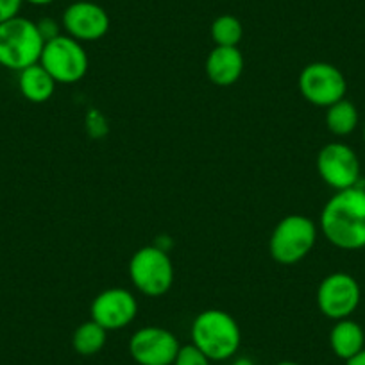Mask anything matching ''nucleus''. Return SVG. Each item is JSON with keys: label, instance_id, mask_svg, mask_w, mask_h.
Listing matches in <instances>:
<instances>
[{"label": "nucleus", "instance_id": "obj_1", "mask_svg": "<svg viewBox=\"0 0 365 365\" xmlns=\"http://www.w3.org/2000/svg\"><path fill=\"white\" fill-rule=\"evenodd\" d=\"M319 230L336 249H365V188L335 192L322 208Z\"/></svg>", "mask_w": 365, "mask_h": 365}, {"label": "nucleus", "instance_id": "obj_2", "mask_svg": "<svg viewBox=\"0 0 365 365\" xmlns=\"http://www.w3.org/2000/svg\"><path fill=\"white\" fill-rule=\"evenodd\" d=\"M190 339L210 360L224 361L233 358L240 349L242 331L233 315L219 308H210L194 319Z\"/></svg>", "mask_w": 365, "mask_h": 365}, {"label": "nucleus", "instance_id": "obj_3", "mask_svg": "<svg viewBox=\"0 0 365 365\" xmlns=\"http://www.w3.org/2000/svg\"><path fill=\"white\" fill-rule=\"evenodd\" d=\"M45 40L38 24L24 16H15L0 24V66L22 72L40 63Z\"/></svg>", "mask_w": 365, "mask_h": 365}, {"label": "nucleus", "instance_id": "obj_4", "mask_svg": "<svg viewBox=\"0 0 365 365\" xmlns=\"http://www.w3.org/2000/svg\"><path fill=\"white\" fill-rule=\"evenodd\" d=\"M319 226L310 217L292 213L274 226L269 238V255L279 265H294L307 258L317 244Z\"/></svg>", "mask_w": 365, "mask_h": 365}, {"label": "nucleus", "instance_id": "obj_5", "mask_svg": "<svg viewBox=\"0 0 365 365\" xmlns=\"http://www.w3.org/2000/svg\"><path fill=\"white\" fill-rule=\"evenodd\" d=\"M174 263L160 245H145L133 252L129 259V279L140 294L161 297L174 285Z\"/></svg>", "mask_w": 365, "mask_h": 365}, {"label": "nucleus", "instance_id": "obj_6", "mask_svg": "<svg viewBox=\"0 0 365 365\" xmlns=\"http://www.w3.org/2000/svg\"><path fill=\"white\" fill-rule=\"evenodd\" d=\"M40 65L58 84H76L88 73L90 59L83 43L68 34H58L45 41Z\"/></svg>", "mask_w": 365, "mask_h": 365}, {"label": "nucleus", "instance_id": "obj_7", "mask_svg": "<svg viewBox=\"0 0 365 365\" xmlns=\"http://www.w3.org/2000/svg\"><path fill=\"white\" fill-rule=\"evenodd\" d=\"M301 96L317 108H329L346 99L347 81L339 66L326 61H314L304 66L297 81Z\"/></svg>", "mask_w": 365, "mask_h": 365}, {"label": "nucleus", "instance_id": "obj_8", "mask_svg": "<svg viewBox=\"0 0 365 365\" xmlns=\"http://www.w3.org/2000/svg\"><path fill=\"white\" fill-rule=\"evenodd\" d=\"M361 301L360 283L347 272L328 274L317 287V308L331 321L349 319Z\"/></svg>", "mask_w": 365, "mask_h": 365}, {"label": "nucleus", "instance_id": "obj_9", "mask_svg": "<svg viewBox=\"0 0 365 365\" xmlns=\"http://www.w3.org/2000/svg\"><path fill=\"white\" fill-rule=\"evenodd\" d=\"M317 172L322 181L335 192L347 190L358 187L360 182V158L347 143H326L317 154Z\"/></svg>", "mask_w": 365, "mask_h": 365}, {"label": "nucleus", "instance_id": "obj_10", "mask_svg": "<svg viewBox=\"0 0 365 365\" xmlns=\"http://www.w3.org/2000/svg\"><path fill=\"white\" fill-rule=\"evenodd\" d=\"M179 347L178 336L163 326H143L129 339V354L138 365H172Z\"/></svg>", "mask_w": 365, "mask_h": 365}, {"label": "nucleus", "instance_id": "obj_11", "mask_svg": "<svg viewBox=\"0 0 365 365\" xmlns=\"http://www.w3.org/2000/svg\"><path fill=\"white\" fill-rule=\"evenodd\" d=\"M138 315L135 294L122 287H113L97 294L91 301L90 319L108 331H118L131 324Z\"/></svg>", "mask_w": 365, "mask_h": 365}, {"label": "nucleus", "instance_id": "obj_12", "mask_svg": "<svg viewBox=\"0 0 365 365\" xmlns=\"http://www.w3.org/2000/svg\"><path fill=\"white\" fill-rule=\"evenodd\" d=\"M61 26L70 38L88 43L103 40L110 31L111 20L103 6L90 0H77L63 11Z\"/></svg>", "mask_w": 365, "mask_h": 365}, {"label": "nucleus", "instance_id": "obj_13", "mask_svg": "<svg viewBox=\"0 0 365 365\" xmlns=\"http://www.w3.org/2000/svg\"><path fill=\"white\" fill-rule=\"evenodd\" d=\"M244 54L238 47H217L210 51L205 63V72L215 86H233L244 73Z\"/></svg>", "mask_w": 365, "mask_h": 365}, {"label": "nucleus", "instance_id": "obj_14", "mask_svg": "<svg viewBox=\"0 0 365 365\" xmlns=\"http://www.w3.org/2000/svg\"><path fill=\"white\" fill-rule=\"evenodd\" d=\"M329 347L340 360L347 361L365 347V331L353 319L335 321L329 331Z\"/></svg>", "mask_w": 365, "mask_h": 365}, {"label": "nucleus", "instance_id": "obj_15", "mask_svg": "<svg viewBox=\"0 0 365 365\" xmlns=\"http://www.w3.org/2000/svg\"><path fill=\"white\" fill-rule=\"evenodd\" d=\"M56 81L40 63L19 72L20 93L33 104H45L54 97Z\"/></svg>", "mask_w": 365, "mask_h": 365}, {"label": "nucleus", "instance_id": "obj_16", "mask_svg": "<svg viewBox=\"0 0 365 365\" xmlns=\"http://www.w3.org/2000/svg\"><path fill=\"white\" fill-rule=\"evenodd\" d=\"M324 122L331 135L342 138V136L353 135L354 129L358 128V122H360V113L351 101L342 99L326 108Z\"/></svg>", "mask_w": 365, "mask_h": 365}, {"label": "nucleus", "instance_id": "obj_17", "mask_svg": "<svg viewBox=\"0 0 365 365\" xmlns=\"http://www.w3.org/2000/svg\"><path fill=\"white\" fill-rule=\"evenodd\" d=\"M108 329L97 324L96 321H86L76 328L72 335V347L81 356H93L101 353L106 346Z\"/></svg>", "mask_w": 365, "mask_h": 365}, {"label": "nucleus", "instance_id": "obj_18", "mask_svg": "<svg viewBox=\"0 0 365 365\" xmlns=\"http://www.w3.org/2000/svg\"><path fill=\"white\" fill-rule=\"evenodd\" d=\"M210 34L217 47H238L244 38V26L235 15H220L213 20Z\"/></svg>", "mask_w": 365, "mask_h": 365}, {"label": "nucleus", "instance_id": "obj_19", "mask_svg": "<svg viewBox=\"0 0 365 365\" xmlns=\"http://www.w3.org/2000/svg\"><path fill=\"white\" fill-rule=\"evenodd\" d=\"M172 365H212V360L202 353L199 347L194 344H187V346L179 347L175 360Z\"/></svg>", "mask_w": 365, "mask_h": 365}, {"label": "nucleus", "instance_id": "obj_20", "mask_svg": "<svg viewBox=\"0 0 365 365\" xmlns=\"http://www.w3.org/2000/svg\"><path fill=\"white\" fill-rule=\"evenodd\" d=\"M22 4L24 0H0V24H4L8 20L19 16Z\"/></svg>", "mask_w": 365, "mask_h": 365}, {"label": "nucleus", "instance_id": "obj_21", "mask_svg": "<svg viewBox=\"0 0 365 365\" xmlns=\"http://www.w3.org/2000/svg\"><path fill=\"white\" fill-rule=\"evenodd\" d=\"M36 24H38V29H40L41 36H43L45 41L51 40V38H54V36H58V34H61L58 31V24H56L54 20L43 19V20H40V22H36Z\"/></svg>", "mask_w": 365, "mask_h": 365}, {"label": "nucleus", "instance_id": "obj_22", "mask_svg": "<svg viewBox=\"0 0 365 365\" xmlns=\"http://www.w3.org/2000/svg\"><path fill=\"white\" fill-rule=\"evenodd\" d=\"M346 365H365V347L358 354H354L351 360L346 361Z\"/></svg>", "mask_w": 365, "mask_h": 365}, {"label": "nucleus", "instance_id": "obj_23", "mask_svg": "<svg viewBox=\"0 0 365 365\" xmlns=\"http://www.w3.org/2000/svg\"><path fill=\"white\" fill-rule=\"evenodd\" d=\"M233 365H255V361H252L249 356H238L235 358Z\"/></svg>", "mask_w": 365, "mask_h": 365}, {"label": "nucleus", "instance_id": "obj_24", "mask_svg": "<svg viewBox=\"0 0 365 365\" xmlns=\"http://www.w3.org/2000/svg\"><path fill=\"white\" fill-rule=\"evenodd\" d=\"M24 2H27V4H33V6H48V4H52L54 0H24Z\"/></svg>", "mask_w": 365, "mask_h": 365}, {"label": "nucleus", "instance_id": "obj_25", "mask_svg": "<svg viewBox=\"0 0 365 365\" xmlns=\"http://www.w3.org/2000/svg\"><path fill=\"white\" fill-rule=\"evenodd\" d=\"M276 365H303V364H297V361H292V360H283V361H278Z\"/></svg>", "mask_w": 365, "mask_h": 365}, {"label": "nucleus", "instance_id": "obj_26", "mask_svg": "<svg viewBox=\"0 0 365 365\" xmlns=\"http://www.w3.org/2000/svg\"><path fill=\"white\" fill-rule=\"evenodd\" d=\"M361 133H364V140H365V124H364V131H361Z\"/></svg>", "mask_w": 365, "mask_h": 365}]
</instances>
